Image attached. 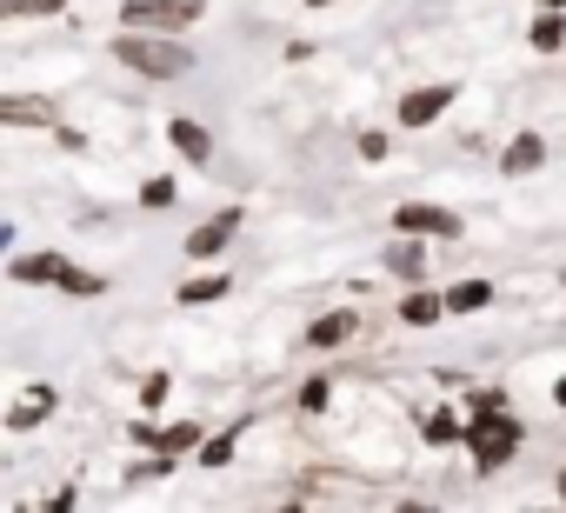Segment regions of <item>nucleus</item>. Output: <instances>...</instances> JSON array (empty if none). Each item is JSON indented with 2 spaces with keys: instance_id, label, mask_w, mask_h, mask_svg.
Returning <instances> with one entry per match:
<instances>
[{
  "instance_id": "1",
  "label": "nucleus",
  "mask_w": 566,
  "mask_h": 513,
  "mask_svg": "<svg viewBox=\"0 0 566 513\" xmlns=\"http://www.w3.org/2000/svg\"><path fill=\"white\" fill-rule=\"evenodd\" d=\"M460 440H467V453H473L480 473H500L513 460V447H520V420L500 413V407H480L473 420H460Z\"/></svg>"
},
{
  "instance_id": "2",
  "label": "nucleus",
  "mask_w": 566,
  "mask_h": 513,
  "mask_svg": "<svg viewBox=\"0 0 566 513\" xmlns=\"http://www.w3.org/2000/svg\"><path fill=\"white\" fill-rule=\"evenodd\" d=\"M114 54H120L134 74H147V81H180V74L193 67L187 48H174V41H147V28H127V34L114 41Z\"/></svg>"
},
{
  "instance_id": "3",
  "label": "nucleus",
  "mask_w": 566,
  "mask_h": 513,
  "mask_svg": "<svg viewBox=\"0 0 566 513\" xmlns=\"http://www.w3.org/2000/svg\"><path fill=\"white\" fill-rule=\"evenodd\" d=\"M8 274L14 281H41V287H61V294H81V301H94L101 294V274H81L74 261H61V253H21V261H8Z\"/></svg>"
},
{
  "instance_id": "4",
  "label": "nucleus",
  "mask_w": 566,
  "mask_h": 513,
  "mask_svg": "<svg viewBox=\"0 0 566 513\" xmlns=\"http://www.w3.org/2000/svg\"><path fill=\"white\" fill-rule=\"evenodd\" d=\"M120 21H127V28H154V34H167V28L200 21V0H127Z\"/></svg>"
},
{
  "instance_id": "5",
  "label": "nucleus",
  "mask_w": 566,
  "mask_h": 513,
  "mask_svg": "<svg viewBox=\"0 0 566 513\" xmlns=\"http://www.w3.org/2000/svg\"><path fill=\"white\" fill-rule=\"evenodd\" d=\"M394 227L400 233H420V240H453L460 233V213L453 207H433V200H407V207H394Z\"/></svg>"
},
{
  "instance_id": "6",
  "label": "nucleus",
  "mask_w": 566,
  "mask_h": 513,
  "mask_svg": "<svg viewBox=\"0 0 566 513\" xmlns=\"http://www.w3.org/2000/svg\"><path fill=\"white\" fill-rule=\"evenodd\" d=\"M233 233H240V207H227V213H213L207 227H193V233H187V261H213V253H220Z\"/></svg>"
},
{
  "instance_id": "7",
  "label": "nucleus",
  "mask_w": 566,
  "mask_h": 513,
  "mask_svg": "<svg viewBox=\"0 0 566 513\" xmlns=\"http://www.w3.org/2000/svg\"><path fill=\"white\" fill-rule=\"evenodd\" d=\"M0 127H61L54 101H28V94H0Z\"/></svg>"
},
{
  "instance_id": "8",
  "label": "nucleus",
  "mask_w": 566,
  "mask_h": 513,
  "mask_svg": "<svg viewBox=\"0 0 566 513\" xmlns=\"http://www.w3.org/2000/svg\"><path fill=\"white\" fill-rule=\"evenodd\" d=\"M387 274H400L407 287H420V281H427V253H420V233H400V240L387 247Z\"/></svg>"
},
{
  "instance_id": "9",
  "label": "nucleus",
  "mask_w": 566,
  "mask_h": 513,
  "mask_svg": "<svg viewBox=\"0 0 566 513\" xmlns=\"http://www.w3.org/2000/svg\"><path fill=\"white\" fill-rule=\"evenodd\" d=\"M447 101H453V87H420V94L400 101V121H407V127H427V121L447 114Z\"/></svg>"
},
{
  "instance_id": "10",
  "label": "nucleus",
  "mask_w": 566,
  "mask_h": 513,
  "mask_svg": "<svg viewBox=\"0 0 566 513\" xmlns=\"http://www.w3.org/2000/svg\"><path fill=\"white\" fill-rule=\"evenodd\" d=\"M134 433H140V440H154L160 453H187V447H200V427H147V420H140Z\"/></svg>"
},
{
  "instance_id": "11",
  "label": "nucleus",
  "mask_w": 566,
  "mask_h": 513,
  "mask_svg": "<svg viewBox=\"0 0 566 513\" xmlns=\"http://www.w3.org/2000/svg\"><path fill=\"white\" fill-rule=\"evenodd\" d=\"M539 160H546V147H539V134H520V140H513V147L500 154V167H506V174H533Z\"/></svg>"
},
{
  "instance_id": "12",
  "label": "nucleus",
  "mask_w": 566,
  "mask_h": 513,
  "mask_svg": "<svg viewBox=\"0 0 566 513\" xmlns=\"http://www.w3.org/2000/svg\"><path fill=\"white\" fill-rule=\"evenodd\" d=\"M48 413H54V394H48V387H34V394H28V400L8 413V427H14V433H28V427H41Z\"/></svg>"
},
{
  "instance_id": "13",
  "label": "nucleus",
  "mask_w": 566,
  "mask_h": 513,
  "mask_svg": "<svg viewBox=\"0 0 566 513\" xmlns=\"http://www.w3.org/2000/svg\"><path fill=\"white\" fill-rule=\"evenodd\" d=\"M167 134H174V147H180L187 160H207V154H213V140H207V127H193V121H174Z\"/></svg>"
},
{
  "instance_id": "14",
  "label": "nucleus",
  "mask_w": 566,
  "mask_h": 513,
  "mask_svg": "<svg viewBox=\"0 0 566 513\" xmlns=\"http://www.w3.org/2000/svg\"><path fill=\"white\" fill-rule=\"evenodd\" d=\"M347 334H354V314H327V321L307 327V347H340Z\"/></svg>"
},
{
  "instance_id": "15",
  "label": "nucleus",
  "mask_w": 566,
  "mask_h": 513,
  "mask_svg": "<svg viewBox=\"0 0 566 513\" xmlns=\"http://www.w3.org/2000/svg\"><path fill=\"white\" fill-rule=\"evenodd\" d=\"M400 314H407V327H433V321H440V314H447V301H433V294H420V287H413V294H407V307H400Z\"/></svg>"
},
{
  "instance_id": "16",
  "label": "nucleus",
  "mask_w": 566,
  "mask_h": 513,
  "mask_svg": "<svg viewBox=\"0 0 566 513\" xmlns=\"http://www.w3.org/2000/svg\"><path fill=\"white\" fill-rule=\"evenodd\" d=\"M486 301H493V287H486V281H467V287L447 294V314H473V307H486Z\"/></svg>"
},
{
  "instance_id": "17",
  "label": "nucleus",
  "mask_w": 566,
  "mask_h": 513,
  "mask_svg": "<svg viewBox=\"0 0 566 513\" xmlns=\"http://www.w3.org/2000/svg\"><path fill=\"white\" fill-rule=\"evenodd\" d=\"M220 294H227V274H200V281L180 287V307H193V301H220Z\"/></svg>"
},
{
  "instance_id": "18",
  "label": "nucleus",
  "mask_w": 566,
  "mask_h": 513,
  "mask_svg": "<svg viewBox=\"0 0 566 513\" xmlns=\"http://www.w3.org/2000/svg\"><path fill=\"white\" fill-rule=\"evenodd\" d=\"M559 41H566V21H559V14H539V21H533V48H539V54H553Z\"/></svg>"
},
{
  "instance_id": "19",
  "label": "nucleus",
  "mask_w": 566,
  "mask_h": 513,
  "mask_svg": "<svg viewBox=\"0 0 566 513\" xmlns=\"http://www.w3.org/2000/svg\"><path fill=\"white\" fill-rule=\"evenodd\" d=\"M427 440H433V447H453V440H460V420H453V413H427Z\"/></svg>"
},
{
  "instance_id": "20",
  "label": "nucleus",
  "mask_w": 566,
  "mask_h": 513,
  "mask_svg": "<svg viewBox=\"0 0 566 513\" xmlns=\"http://www.w3.org/2000/svg\"><path fill=\"white\" fill-rule=\"evenodd\" d=\"M167 473H174V453H154V460H134V473H127V480L140 486V480H167Z\"/></svg>"
},
{
  "instance_id": "21",
  "label": "nucleus",
  "mask_w": 566,
  "mask_h": 513,
  "mask_svg": "<svg viewBox=\"0 0 566 513\" xmlns=\"http://www.w3.org/2000/svg\"><path fill=\"white\" fill-rule=\"evenodd\" d=\"M233 440H240V433H220V440H207V447H200V460H207V467H227V460H233Z\"/></svg>"
},
{
  "instance_id": "22",
  "label": "nucleus",
  "mask_w": 566,
  "mask_h": 513,
  "mask_svg": "<svg viewBox=\"0 0 566 513\" xmlns=\"http://www.w3.org/2000/svg\"><path fill=\"white\" fill-rule=\"evenodd\" d=\"M140 200H147V207H167V200H174V180H147Z\"/></svg>"
},
{
  "instance_id": "23",
  "label": "nucleus",
  "mask_w": 566,
  "mask_h": 513,
  "mask_svg": "<svg viewBox=\"0 0 566 513\" xmlns=\"http://www.w3.org/2000/svg\"><path fill=\"white\" fill-rule=\"evenodd\" d=\"M360 160H387V134H360Z\"/></svg>"
},
{
  "instance_id": "24",
  "label": "nucleus",
  "mask_w": 566,
  "mask_h": 513,
  "mask_svg": "<svg viewBox=\"0 0 566 513\" xmlns=\"http://www.w3.org/2000/svg\"><path fill=\"white\" fill-rule=\"evenodd\" d=\"M67 0H28V14H61Z\"/></svg>"
},
{
  "instance_id": "25",
  "label": "nucleus",
  "mask_w": 566,
  "mask_h": 513,
  "mask_svg": "<svg viewBox=\"0 0 566 513\" xmlns=\"http://www.w3.org/2000/svg\"><path fill=\"white\" fill-rule=\"evenodd\" d=\"M8 14H28V0H0V21H8Z\"/></svg>"
},
{
  "instance_id": "26",
  "label": "nucleus",
  "mask_w": 566,
  "mask_h": 513,
  "mask_svg": "<svg viewBox=\"0 0 566 513\" xmlns=\"http://www.w3.org/2000/svg\"><path fill=\"white\" fill-rule=\"evenodd\" d=\"M553 400H559V407H566V380H559V387H553Z\"/></svg>"
},
{
  "instance_id": "27",
  "label": "nucleus",
  "mask_w": 566,
  "mask_h": 513,
  "mask_svg": "<svg viewBox=\"0 0 566 513\" xmlns=\"http://www.w3.org/2000/svg\"><path fill=\"white\" fill-rule=\"evenodd\" d=\"M559 500H566V473H559Z\"/></svg>"
},
{
  "instance_id": "28",
  "label": "nucleus",
  "mask_w": 566,
  "mask_h": 513,
  "mask_svg": "<svg viewBox=\"0 0 566 513\" xmlns=\"http://www.w3.org/2000/svg\"><path fill=\"white\" fill-rule=\"evenodd\" d=\"M314 8H334V0H314Z\"/></svg>"
}]
</instances>
